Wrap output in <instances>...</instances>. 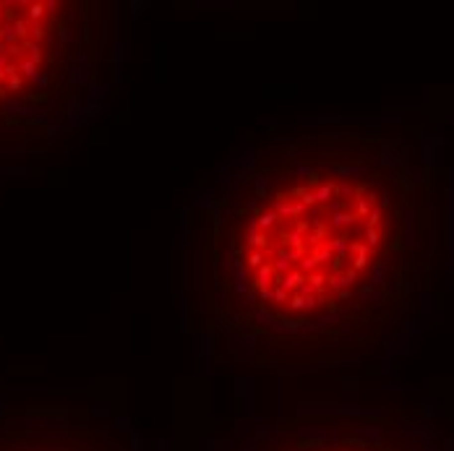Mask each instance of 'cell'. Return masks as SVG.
<instances>
[{
    "instance_id": "2",
    "label": "cell",
    "mask_w": 454,
    "mask_h": 451,
    "mask_svg": "<svg viewBox=\"0 0 454 451\" xmlns=\"http://www.w3.org/2000/svg\"><path fill=\"white\" fill-rule=\"evenodd\" d=\"M66 39L58 3H0V107L47 94Z\"/></svg>"
},
{
    "instance_id": "1",
    "label": "cell",
    "mask_w": 454,
    "mask_h": 451,
    "mask_svg": "<svg viewBox=\"0 0 454 451\" xmlns=\"http://www.w3.org/2000/svg\"><path fill=\"white\" fill-rule=\"evenodd\" d=\"M391 222L389 188L358 159L285 157L227 193L217 282L264 323L321 329L376 292Z\"/></svg>"
},
{
    "instance_id": "3",
    "label": "cell",
    "mask_w": 454,
    "mask_h": 451,
    "mask_svg": "<svg viewBox=\"0 0 454 451\" xmlns=\"http://www.w3.org/2000/svg\"><path fill=\"white\" fill-rule=\"evenodd\" d=\"M248 451H405L384 438L371 420L311 415L272 428Z\"/></svg>"
},
{
    "instance_id": "4",
    "label": "cell",
    "mask_w": 454,
    "mask_h": 451,
    "mask_svg": "<svg viewBox=\"0 0 454 451\" xmlns=\"http://www.w3.org/2000/svg\"><path fill=\"white\" fill-rule=\"evenodd\" d=\"M0 451H139L120 428L89 420L0 423Z\"/></svg>"
}]
</instances>
